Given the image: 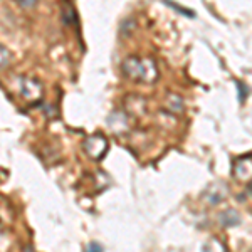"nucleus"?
Masks as SVG:
<instances>
[{
  "label": "nucleus",
  "instance_id": "obj_1",
  "mask_svg": "<svg viewBox=\"0 0 252 252\" xmlns=\"http://www.w3.org/2000/svg\"><path fill=\"white\" fill-rule=\"evenodd\" d=\"M123 71L129 78L145 83H153L158 78V69L153 59H138L131 56L123 63Z\"/></svg>",
  "mask_w": 252,
  "mask_h": 252
},
{
  "label": "nucleus",
  "instance_id": "obj_2",
  "mask_svg": "<svg viewBox=\"0 0 252 252\" xmlns=\"http://www.w3.org/2000/svg\"><path fill=\"white\" fill-rule=\"evenodd\" d=\"M83 148L93 160H101L108 152V141L103 135H91L84 140Z\"/></svg>",
  "mask_w": 252,
  "mask_h": 252
},
{
  "label": "nucleus",
  "instance_id": "obj_3",
  "mask_svg": "<svg viewBox=\"0 0 252 252\" xmlns=\"http://www.w3.org/2000/svg\"><path fill=\"white\" fill-rule=\"evenodd\" d=\"M20 88H22V94L29 97V99H39L40 94H42V86L34 79L24 78L22 83H20Z\"/></svg>",
  "mask_w": 252,
  "mask_h": 252
},
{
  "label": "nucleus",
  "instance_id": "obj_4",
  "mask_svg": "<svg viewBox=\"0 0 252 252\" xmlns=\"http://www.w3.org/2000/svg\"><path fill=\"white\" fill-rule=\"evenodd\" d=\"M234 173L237 178H249L251 177V155L242 157L241 160L235 161L234 165Z\"/></svg>",
  "mask_w": 252,
  "mask_h": 252
},
{
  "label": "nucleus",
  "instance_id": "obj_5",
  "mask_svg": "<svg viewBox=\"0 0 252 252\" xmlns=\"http://www.w3.org/2000/svg\"><path fill=\"white\" fill-rule=\"evenodd\" d=\"M219 222L225 227L239 225V223H241V215L235 212V210L229 209V210H225V212H222L220 215H219Z\"/></svg>",
  "mask_w": 252,
  "mask_h": 252
},
{
  "label": "nucleus",
  "instance_id": "obj_6",
  "mask_svg": "<svg viewBox=\"0 0 252 252\" xmlns=\"http://www.w3.org/2000/svg\"><path fill=\"white\" fill-rule=\"evenodd\" d=\"M63 19L66 24H78V17H76V12L69 3L63 5Z\"/></svg>",
  "mask_w": 252,
  "mask_h": 252
},
{
  "label": "nucleus",
  "instance_id": "obj_7",
  "mask_svg": "<svg viewBox=\"0 0 252 252\" xmlns=\"http://www.w3.org/2000/svg\"><path fill=\"white\" fill-rule=\"evenodd\" d=\"M166 5H170L172 9H175L177 12H180L182 15H185V17H195V12L193 10H190V9H185V7H182V5H177V3H173V2H165Z\"/></svg>",
  "mask_w": 252,
  "mask_h": 252
},
{
  "label": "nucleus",
  "instance_id": "obj_8",
  "mask_svg": "<svg viewBox=\"0 0 252 252\" xmlns=\"http://www.w3.org/2000/svg\"><path fill=\"white\" fill-rule=\"evenodd\" d=\"M9 61H10V54H9V51H7L5 47L0 46V67L7 66V64H9Z\"/></svg>",
  "mask_w": 252,
  "mask_h": 252
},
{
  "label": "nucleus",
  "instance_id": "obj_9",
  "mask_svg": "<svg viewBox=\"0 0 252 252\" xmlns=\"http://www.w3.org/2000/svg\"><path fill=\"white\" fill-rule=\"evenodd\" d=\"M235 84H237V88H239V101L242 103V101L247 97V86H244V84H242V83H239V81H237Z\"/></svg>",
  "mask_w": 252,
  "mask_h": 252
},
{
  "label": "nucleus",
  "instance_id": "obj_10",
  "mask_svg": "<svg viewBox=\"0 0 252 252\" xmlns=\"http://www.w3.org/2000/svg\"><path fill=\"white\" fill-rule=\"evenodd\" d=\"M84 252H103V247H101V244H97V242H91V244H88V247L84 249Z\"/></svg>",
  "mask_w": 252,
  "mask_h": 252
},
{
  "label": "nucleus",
  "instance_id": "obj_11",
  "mask_svg": "<svg viewBox=\"0 0 252 252\" xmlns=\"http://www.w3.org/2000/svg\"><path fill=\"white\" fill-rule=\"evenodd\" d=\"M19 3H20L22 7H34V5H35L34 2H27V0H22V2H19Z\"/></svg>",
  "mask_w": 252,
  "mask_h": 252
}]
</instances>
